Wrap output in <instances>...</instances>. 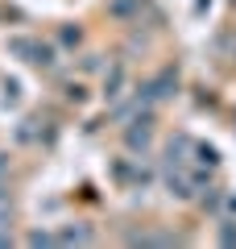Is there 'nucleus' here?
<instances>
[{"instance_id":"nucleus-1","label":"nucleus","mask_w":236,"mask_h":249,"mask_svg":"<svg viewBox=\"0 0 236 249\" xmlns=\"http://www.w3.org/2000/svg\"><path fill=\"white\" fill-rule=\"evenodd\" d=\"M9 50L17 54V58L34 62V67H46V71H50L54 62H58L54 46H50V42H37V37H13V42H9Z\"/></svg>"},{"instance_id":"nucleus-2","label":"nucleus","mask_w":236,"mask_h":249,"mask_svg":"<svg viewBox=\"0 0 236 249\" xmlns=\"http://www.w3.org/2000/svg\"><path fill=\"white\" fill-rule=\"evenodd\" d=\"M174 88H178V75L174 71H162L153 83H145V96L149 100H166V96H174Z\"/></svg>"},{"instance_id":"nucleus-3","label":"nucleus","mask_w":236,"mask_h":249,"mask_svg":"<svg viewBox=\"0 0 236 249\" xmlns=\"http://www.w3.org/2000/svg\"><path fill=\"white\" fill-rule=\"evenodd\" d=\"M124 137H129V150H145V145H149V112L137 116V121H133V129H129Z\"/></svg>"},{"instance_id":"nucleus-4","label":"nucleus","mask_w":236,"mask_h":249,"mask_svg":"<svg viewBox=\"0 0 236 249\" xmlns=\"http://www.w3.org/2000/svg\"><path fill=\"white\" fill-rule=\"evenodd\" d=\"M108 13H112V17H133V13H141V0H112Z\"/></svg>"},{"instance_id":"nucleus-5","label":"nucleus","mask_w":236,"mask_h":249,"mask_svg":"<svg viewBox=\"0 0 236 249\" xmlns=\"http://www.w3.org/2000/svg\"><path fill=\"white\" fill-rule=\"evenodd\" d=\"M120 83H124V71H120V67H112V75L104 79V91H108V100H116V96H120Z\"/></svg>"},{"instance_id":"nucleus-6","label":"nucleus","mask_w":236,"mask_h":249,"mask_svg":"<svg viewBox=\"0 0 236 249\" xmlns=\"http://www.w3.org/2000/svg\"><path fill=\"white\" fill-rule=\"evenodd\" d=\"M54 241H79V245H87V241H91V229H67V232H58Z\"/></svg>"},{"instance_id":"nucleus-7","label":"nucleus","mask_w":236,"mask_h":249,"mask_svg":"<svg viewBox=\"0 0 236 249\" xmlns=\"http://www.w3.org/2000/svg\"><path fill=\"white\" fill-rule=\"evenodd\" d=\"M17 96H21V83L9 79V83H4V104H17Z\"/></svg>"},{"instance_id":"nucleus-8","label":"nucleus","mask_w":236,"mask_h":249,"mask_svg":"<svg viewBox=\"0 0 236 249\" xmlns=\"http://www.w3.org/2000/svg\"><path fill=\"white\" fill-rule=\"evenodd\" d=\"M79 37H83L79 29H62V42H67V46H79Z\"/></svg>"},{"instance_id":"nucleus-9","label":"nucleus","mask_w":236,"mask_h":249,"mask_svg":"<svg viewBox=\"0 0 236 249\" xmlns=\"http://www.w3.org/2000/svg\"><path fill=\"white\" fill-rule=\"evenodd\" d=\"M224 241H228V245H236V229H224Z\"/></svg>"}]
</instances>
